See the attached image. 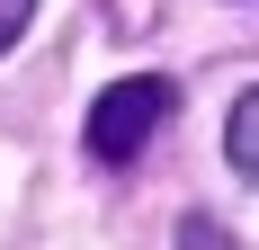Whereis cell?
Wrapping results in <instances>:
<instances>
[{
	"label": "cell",
	"mask_w": 259,
	"mask_h": 250,
	"mask_svg": "<svg viewBox=\"0 0 259 250\" xmlns=\"http://www.w3.org/2000/svg\"><path fill=\"white\" fill-rule=\"evenodd\" d=\"M224 152H233V170L259 188V80L233 99V116H224Z\"/></svg>",
	"instance_id": "obj_2"
},
{
	"label": "cell",
	"mask_w": 259,
	"mask_h": 250,
	"mask_svg": "<svg viewBox=\"0 0 259 250\" xmlns=\"http://www.w3.org/2000/svg\"><path fill=\"white\" fill-rule=\"evenodd\" d=\"M170 99H179V90H170L161 72H134V80H116V90H99V107H90V152H99L107 170H116V161H134V152L161 134Z\"/></svg>",
	"instance_id": "obj_1"
},
{
	"label": "cell",
	"mask_w": 259,
	"mask_h": 250,
	"mask_svg": "<svg viewBox=\"0 0 259 250\" xmlns=\"http://www.w3.org/2000/svg\"><path fill=\"white\" fill-rule=\"evenodd\" d=\"M27 18H36V0H0V54L27 36Z\"/></svg>",
	"instance_id": "obj_4"
},
{
	"label": "cell",
	"mask_w": 259,
	"mask_h": 250,
	"mask_svg": "<svg viewBox=\"0 0 259 250\" xmlns=\"http://www.w3.org/2000/svg\"><path fill=\"white\" fill-rule=\"evenodd\" d=\"M179 250H241V241L214 224V215H179Z\"/></svg>",
	"instance_id": "obj_3"
}]
</instances>
